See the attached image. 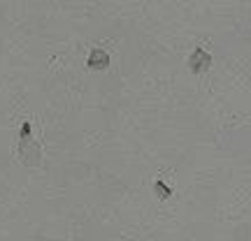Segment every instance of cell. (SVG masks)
<instances>
[{"label":"cell","instance_id":"1","mask_svg":"<svg viewBox=\"0 0 251 241\" xmlns=\"http://www.w3.org/2000/svg\"><path fill=\"white\" fill-rule=\"evenodd\" d=\"M19 153H21V160L26 165H37L42 158V146L30 137V123H24L21 128V144H19Z\"/></svg>","mask_w":251,"mask_h":241},{"label":"cell","instance_id":"2","mask_svg":"<svg viewBox=\"0 0 251 241\" xmlns=\"http://www.w3.org/2000/svg\"><path fill=\"white\" fill-rule=\"evenodd\" d=\"M209 65H212V56L207 54L202 46H196L193 54L188 56V70L193 74H202V72L209 70Z\"/></svg>","mask_w":251,"mask_h":241},{"label":"cell","instance_id":"3","mask_svg":"<svg viewBox=\"0 0 251 241\" xmlns=\"http://www.w3.org/2000/svg\"><path fill=\"white\" fill-rule=\"evenodd\" d=\"M91 70H105L109 65V54L107 51H102V49H93L89 56V61H86Z\"/></svg>","mask_w":251,"mask_h":241},{"label":"cell","instance_id":"4","mask_svg":"<svg viewBox=\"0 0 251 241\" xmlns=\"http://www.w3.org/2000/svg\"><path fill=\"white\" fill-rule=\"evenodd\" d=\"M153 190H156V195L161 197V199H168V197L172 195V188L165 186L163 181H156V183H153Z\"/></svg>","mask_w":251,"mask_h":241}]
</instances>
